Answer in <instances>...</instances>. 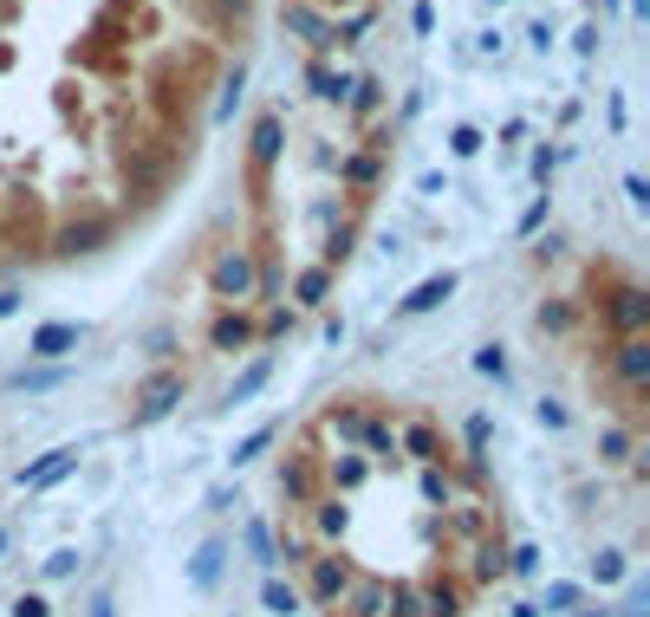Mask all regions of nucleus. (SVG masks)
<instances>
[{
    "label": "nucleus",
    "mask_w": 650,
    "mask_h": 617,
    "mask_svg": "<svg viewBox=\"0 0 650 617\" xmlns=\"http://www.w3.org/2000/svg\"><path fill=\"white\" fill-rule=\"evenodd\" d=\"M280 20H287V26L299 33V40H306V46H312V53H332V20H326L319 7H306V0H287V7H280Z\"/></svg>",
    "instance_id": "423d86ee"
},
{
    "label": "nucleus",
    "mask_w": 650,
    "mask_h": 617,
    "mask_svg": "<svg viewBox=\"0 0 650 617\" xmlns=\"http://www.w3.org/2000/svg\"><path fill=\"white\" fill-rule=\"evenodd\" d=\"M312 494H319V462H312V449H299V455L280 462V514L306 507Z\"/></svg>",
    "instance_id": "20e7f679"
},
{
    "label": "nucleus",
    "mask_w": 650,
    "mask_h": 617,
    "mask_svg": "<svg viewBox=\"0 0 650 617\" xmlns=\"http://www.w3.org/2000/svg\"><path fill=\"white\" fill-rule=\"evenodd\" d=\"M209 344H216V351H241V344H254V326H247L241 312H221L216 326H209Z\"/></svg>",
    "instance_id": "4468645a"
},
{
    "label": "nucleus",
    "mask_w": 650,
    "mask_h": 617,
    "mask_svg": "<svg viewBox=\"0 0 650 617\" xmlns=\"http://www.w3.org/2000/svg\"><path fill=\"white\" fill-rule=\"evenodd\" d=\"M598 449H605V462H625V455H631V436H625V429H605Z\"/></svg>",
    "instance_id": "393cba45"
},
{
    "label": "nucleus",
    "mask_w": 650,
    "mask_h": 617,
    "mask_svg": "<svg viewBox=\"0 0 650 617\" xmlns=\"http://www.w3.org/2000/svg\"><path fill=\"white\" fill-rule=\"evenodd\" d=\"M449 293H455V274H430L423 286H410V299H397V312H404V319H417V312H436V306H442Z\"/></svg>",
    "instance_id": "9d476101"
},
{
    "label": "nucleus",
    "mask_w": 650,
    "mask_h": 617,
    "mask_svg": "<svg viewBox=\"0 0 650 617\" xmlns=\"http://www.w3.org/2000/svg\"><path fill=\"white\" fill-rule=\"evenodd\" d=\"M66 377H73L66 364H40V371H13V377H7V390H20V397H46V390H59Z\"/></svg>",
    "instance_id": "9b49d317"
},
{
    "label": "nucleus",
    "mask_w": 650,
    "mask_h": 617,
    "mask_svg": "<svg viewBox=\"0 0 650 617\" xmlns=\"http://www.w3.org/2000/svg\"><path fill=\"white\" fill-rule=\"evenodd\" d=\"M345 104H352L359 118H371V111L384 104V85H377V78H352V91H345Z\"/></svg>",
    "instance_id": "a211bd4d"
},
{
    "label": "nucleus",
    "mask_w": 650,
    "mask_h": 617,
    "mask_svg": "<svg viewBox=\"0 0 650 617\" xmlns=\"http://www.w3.org/2000/svg\"><path fill=\"white\" fill-rule=\"evenodd\" d=\"M612 371H618V384L638 397V390L650 384V344L645 339H618L612 344Z\"/></svg>",
    "instance_id": "0eeeda50"
},
{
    "label": "nucleus",
    "mask_w": 650,
    "mask_h": 617,
    "mask_svg": "<svg viewBox=\"0 0 650 617\" xmlns=\"http://www.w3.org/2000/svg\"><path fill=\"white\" fill-rule=\"evenodd\" d=\"M645 13H650V0H631V20H645Z\"/></svg>",
    "instance_id": "2f4dec72"
},
{
    "label": "nucleus",
    "mask_w": 650,
    "mask_h": 617,
    "mask_svg": "<svg viewBox=\"0 0 650 617\" xmlns=\"http://www.w3.org/2000/svg\"><path fill=\"white\" fill-rule=\"evenodd\" d=\"M280 156V118H261L254 124V163H274Z\"/></svg>",
    "instance_id": "aec40b11"
},
{
    "label": "nucleus",
    "mask_w": 650,
    "mask_h": 617,
    "mask_svg": "<svg viewBox=\"0 0 650 617\" xmlns=\"http://www.w3.org/2000/svg\"><path fill=\"white\" fill-rule=\"evenodd\" d=\"M540 221H547V196H533V208H527V214H520V228H514V234H533V228H540Z\"/></svg>",
    "instance_id": "cd10ccee"
},
{
    "label": "nucleus",
    "mask_w": 650,
    "mask_h": 617,
    "mask_svg": "<svg viewBox=\"0 0 650 617\" xmlns=\"http://www.w3.org/2000/svg\"><path fill=\"white\" fill-rule=\"evenodd\" d=\"M13 312H20V293H13V286H0V319H13Z\"/></svg>",
    "instance_id": "7c9ffc66"
},
{
    "label": "nucleus",
    "mask_w": 650,
    "mask_h": 617,
    "mask_svg": "<svg viewBox=\"0 0 650 617\" xmlns=\"http://www.w3.org/2000/svg\"><path fill=\"white\" fill-rule=\"evenodd\" d=\"M241 91H247V66L234 59V71L221 78V104H216V118H234V104H241Z\"/></svg>",
    "instance_id": "6ab92c4d"
},
{
    "label": "nucleus",
    "mask_w": 650,
    "mask_h": 617,
    "mask_svg": "<svg viewBox=\"0 0 650 617\" xmlns=\"http://www.w3.org/2000/svg\"><path fill=\"white\" fill-rule=\"evenodd\" d=\"M397 462H410V469L449 462V442H442V429L430 416H397Z\"/></svg>",
    "instance_id": "f257e3e1"
},
{
    "label": "nucleus",
    "mask_w": 650,
    "mask_h": 617,
    "mask_svg": "<svg viewBox=\"0 0 650 617\" xmlns=\"http://www.w3.org/2000/svg\"><path fill=\"white\" fill-rule=\"evenodd\" d=\"M209 286H216V299H247L254 293V254L247 247H221L209 261Z\"/></svg>",
    "instance_id": "7ed1b4c3"
},
{
    "label": "nucleus",
    "mask_w": 650,
    "mask_h": 617,
    "mask_svg": "<svg viewBox=\"0 0 650 617\" xmlns=\"http://www.w3.org/2000/svg\"><path fill=\"white\" fill-rule=\"evenodd\" d=\"M176 404H183V371L163 364V371H150L144 384H137V410H131V422L144 429V422H156V416H169Z\"/></svg>",
    "instance_id": "f03ea898"
},
{
    "label": "nucleus",
    "mask_w": 650,
    "mask_h": 617,
    "mask_svg": "<svg viewBox=\"0 0 650 617\" xmlns=\"http://www.w3.org/2000/svg\"><path fill=\"white\" fill-rule=\"evenodd\" d=\"M267 377H274V351H261V357H254V364L228 384V404H254V397L267 390Z\"/></svg>",
    "instance_id": "f8f14e48"
},
{
    "label": "nucleus",
    "mask_w": 650,
    "mask_h": 617,
    "mask_svg": "<svg viewBox=\"0 0 650 617\" xmlns=\"http://www.w3.org/2000/svg\"><path fill=\"white\" fill-rule=\"evenodd\" d=\"M339 176H345V183H352V189H371V183H377V176H384V163H377V156H371V150H364V156H345V163H339Z\"/></svg>",
    "instance_id": "f3484780"
},
{
    "label": "nucleus",
    "mask_w": 650,
    "mask_h": 617,
    "mask_svg": "<svg viewBox=\"0 0 650 617\" xmlns=\"http://www.w3.org/2000/svg\"><path fill=\"white\" fill-rule=\"evenodd\" d=\"M326 286H332V274H326V267H306V274H299V286H293V293H299L306 306H319V299H326Z\"/></svg>",
    "instance_id": "412c9836"
},
{
    "label": "nucleus",
    "mask_w": 650,
    "mask_h": 617,
    "mask_svg": "<svg viewBox=\"0 0 650 617\" xmlns=\"http://www.w3.org/2000/svg\"><path fill=\"white\" fill-rule=\"evenodd\" d=\"M625 196H631V208L645 214V208H650V183H645V176H625Z\"/></svg>",
    "instance_id": "bb28decb"
},
{
    "label": "nucleus",
    "mask_w": 650,
    "mask_h": 617,
    "mask_svg": "<svg viewBox=\"0 0 650 617\" xmlns=\"http://www.w3.org/2000/svg\"><path fill=\"white\" fill-rule=\"evenodd\" d=\"M78 339H85L78 326L53 319V326H40V332L26 339V351H33V357H46V364H66V351H78Z\"/></svg>",
    "instance_id": "1a4fd4ad"
},
{
    "label": "nucleus",
    "mask_w": 650,
    "mask_h": 617,
    "mask_svg": "<svg viewBox=\"0 0 650 617\" xmlns=\"http://www.w3.org/2000/svg\"><path fill=\"white\" fill-rule=\"evenodd\" d=\"M267 605H274V612H293L299 598H293V585H280V579H274V585H267Z\"/></svg>",
    "instance_id": "c85d7f7f"
},
{
    "label": "nucleus",
    "mask_w": 650,
    "mask_h": 617,
    "mask_svg": "<svg viewBox=\"0 0 650 617\" xmlns=\"http://www.w3.org/2000/svg\"><path fill=\"white\" fill-rule=\"evenodd\" d=\"M527 46H533V53H547V46H553V26H547V20H533V33H527Z\"/></svg>",
    "instance_id": "c756f323"
},
{
    "label": "nucleus",
    "mask_w": 650,
    "mask_h": 617,
    "mask_svg": "<svg viewBox=\"0 0 650 617\" xmlns=\"http://www.w3.org/2000/svg\"><path fill=\"white\" fill-rule=\"evenodd\" d=\"M306 85H312V98H326V104H345V91H352V78L345 71H332V66H306Z\"/></svg>",
    "instance_id": "ddd939ff"
},
{
    "label": "nucleus",
    "mask_w": 650,
    "mask_h": 617,
    "mask_svg": "<svg viewBox=\"0 0 650 617\" xmlns=\"http://www.w3.org/2000/svg\"><path fill=\"white\" fill-rule=\"evenodd\" d=\"M98 241H111V221H104V214H85V221H66V228H59V247H53V254H66V261H73V254H98Z\"/></svg>",
    "instance_id": "6e6552de"
},
{
    "label": "nucleus",
    "mask_w": 650,
    "mask_h": 617,
    "mask_svg": "<svg viewBox=\"0 0 650 617\" xmlns=\"http://www.w3.org/2000/svg\"><path fill=\"white\" fill-rule=\"evenodd\" d=\"M475 371H482V377H495V384H507V357H502V344H482V351H475Z\"/></svg>",
    "instance_id": "5701e85b"
},
{
    "label": "nucleus",
    "mask_w": 650,
    "mask_h": 617,
    "mask_svg": "<svg viewBox=\"0 0 650 617\" xmlns=\"http://www.w3.org/2000/svg\"><path fill=\"white\" fill-rule=\"evenodd\" d=\"M274 436H280V429H274V422H267V429H254V436H247V442H241V449H234V469H247V462H254V455H267V442H274Z\"/></svg>",
    "instance_id": "4be33fe9"
},
{
    "label": "nucleus",
    "mask_w": 650,
    "mask_h": 617,
    "mask_svg": "<svg viewBox=\"0 0 650 617\" xmlns=\"http://www.w3.org/2000/svg\"><path fill=\"white\" fill-rule=\"evenodd\" d=\"M73 462H78V449H53L46 462H33V469H26L20 481H33V487H46V481H59V475H66Z\"/></svg>",
    "instance_id": "dca6fc26"
},
{
    "label": "nucleus",
    "mask_w": 650,
    "mask_h": 617,
    "mask_svg": "<svg viewBox=\"0 0 650 617\" xmlns=\"http://www.w3.org/2000/svg\"><path fill=\"white\" fill-rule=\"evenodd\" d=\"M410 26H417L423 40H430V33H436V7H430V0H417V7H410Z\"/></svg>",
    "instance_id": "a878e982"
},
{
    "label": "nucleus",
    "mask_w": 650,
    "mask_h": 617,
    "mask_svg": "<svg viewBox=\"0 0 650 617\" xmlns=\"http://www.w3.org/2000/svg\"><path fill=\"white\" fill-rule=\"evenodd\" d=\"M605 319H612V332H618V339H645V319H650L645 286H618V293L605 299Z\"/></svg>",
    "instance_id": "39448f33"
},
{
    "label": "nucleus",
    "mask_w": 650,
    "mask_h": 617,
    "mask_svg": "<svg viewBox=\"0 0 650 617\" xmlns=\"http://www.w3.org/2000/svg\"><path fill=\"white\" fill-rule=\"evenodd\" d=\"M533 326H540V332H553V339H566V332L579 326V312L566 306V299H547V306L533 312Z\"/></svg>",
    "instance_id": "2eb2a0df"
},
{
    "label": "nucleus",
    "mask_w": 650,
    "mask_h": 617,
    "mask_svg": "<svg viewBox=\"0 0 650 617\" xmlns=\"http://www.w3.org/2000/svg\"><path fill=\"white\" fill-rule=\"evenodd\" d=\"M449 150H455V156H482V131H475V124L449 131Z\"/></svg>",
    "instance_id": "b1692460"
}]
</instances>
